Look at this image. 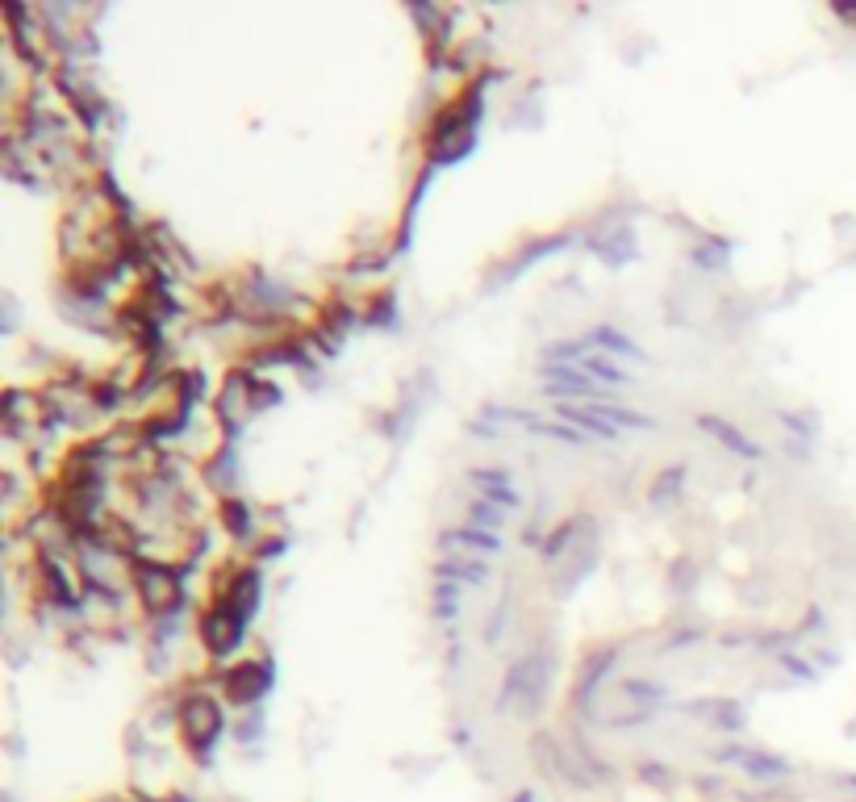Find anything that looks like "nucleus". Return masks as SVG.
Listing matches in <instances>:
<instances>
[{
    "label": "nucleus",
    "instance_id": "f257e3e1",
    "mask_svg": "<svg viewBox=\"0 0 856 802\" xmlns=\"http://www.w3.org/2000/svg\"><path fill=\"white\" fill-rule=\"evenodd\" d=\"M472 485L481 489V502H493V506H502V510L518 506V493L510 485V473H502V468H477V473H472Z\"/></svg>",
    "mask_w": 856,
    "mask_h": 802
},
{
    "label": "nucleus",
    "instance_id": "f03ea898",
    "mask_svg": "<svg viewBox=\"0 0 856 802\" xmlns=\"http://www.w3.org/2000/svg\"><path fill=\"white\" fill-rule=\"evenodd\" d=\"M239 635H243V615H234V610L226 606V610H218V615H209L205 619V640H209V648L213 652H230L234 644H239Z\"/></svg>",
    "mask_w": 856,
    "mask_h": 802
},
{
    "label": "nucleus",
    "instance_id": "7ed1b4c3",
    "mask_svg": "<svg viewBox=\"0 0 856 802\" xmlns=\"http://www.w3.org/2000/svg\"><path fill=\"white\" fill-rule=\"evenodd\" d=\"M723 761H727V765L748 769L752 777H786V773H790V765H786V761L765 757V752H748V748H727V752H723Z\"/></svg>",
    "mask_w": 856,
    "mask_h": 802
},
{
    "label": "nucleus",
    "instance_id": "20e7f679",
    "mask_svg": "<svg viewBox=\"0 0 856 802\" xmlns=\"http://www.w3.org/2000/svg\"><path fill=\"white\" fill-rule=\"evenodd\" d=\"M443 548L447 552H497L502 548V539H497L493 531H481V527H460V531H447L443 535Z\"/></svg>",
    "mask_w": 856,
    "mask_h": 802
},
{
    "label": "nucleus",
    "instance_id": "39448f33",
    "mask_svg": "<svg viewBox=\"0 0 856 802\" xmlns=\"http://www.w3.org/2000/svg\"><path fill=\"white\" fill-rule=\"evenodd\" d=\"M698 427H702V431H710V435H715V439H719L723 447H731V452H740V456H748V460H756V456H760V447H756V443H752V439H748L744 431H735V427H727V422H723V418H715V414H706V418H698Z\"/></svg>",
    "mask_w": 856,
    "mask_h": 802
},
{
    "label": "nucleus",
    "instance_id": "423d86ee",
    "mask_svg": "<svg viewBox=\"0 0 856 802\" xmlns=\"http://www.w3.org/2000/svg\"><path fill=\"white\" fill-rule=\"evenodd\" d=\"M585 343H589V347H598V351H614V356H627V360H644V351H639L627 335H618V330H610V326L589 330Z\"/></svg>",
    "mask_w": 856,
    "mask_h": 802
},
{
    "label": "nucleus",
    "instance_id": "0eeeda50",
    "mask_svg": "<svg viewBox=\"0 0 856 802\" xmlns=\"http://www.w3.org/2000/svg\"><path fill=\"white\" fill-rule=\"evenodd\" d=\"M489 577V569L485 564H477V560H443L439 569H435V581H456V585H481Z\"/></svg>",
    "mask_w": 856,
    "mask_h": 802
},
{
    "label": "nucleus",
    "instance_id": "6e6552de",
    "mask_svg": "<svg viewBox=\"0 0 856 802\" xmlns=\"http://www.w3.org/2000/svg\"><path fill=\"white\" fill-rule=\"evenodd\" d=\"M188 731L201 736L205 744L218 736V731H222V715L213 711V702H188Z\"/></svg>",
    "mask_w": 856,
    "mask_h": 802
},
{
    "label": "nucleus",
    "instance_id": "1a4fd4ad",
    "mask_svg": "<svg viewBox=\"0 0 856 802\" xmlns=\"http://www.w3.org/2000/svg\"><path fill=\"white\" fill-rule=\"evenodd\" d=\"M268 690V673L259 669V665H247V669H239L230 677V694L239 698V702H251V698H259Z\"/></svg>",
    "mask_w": 856,
    "mask_h": 802
},
{
    "label": "nucleus",
    "instance_id": "9d476101",
    "mask_svg": "<svg viewBox=\"0 0 856 802\" xmlns=\"http://www.w3.org/2000/svg\"><path fill=\"white\" fill-rule=\"evenodd\" d=\"M460 606V585L456 581H435V615L439 619H456Z\"/></svg>",
    "mask_w": 856,
    "mask_h": 802
},
{
    "label": "nucleus",
    "instance_id": "9b49d317",
    "mask_svg": "<svg viewBox=\"0 0 856 802\" xmlns=\"http://www.w3.org/2000/svg\"><path fill=\"white\" fill-rule=\"evenodd\" d=\"M502 523H506V510L502 506H493V502H477V506H472V527L493 531V527H502Z\"/></svg>",
    "mask_w": 856,
    "mask_h": 802
},
{
    "label": "nucleus",
    "instance_id": "f8f14e48",
    "mask_svg": "<svg viewBox=\"0 0 856 802\" xmlns=\"http://www.w3.org/2000/svg\"><path fill=\"white\" fill-rule=\"evenodd\" d=\"M627 694H639V698H660L656 686H648V681H627Z\"/></svg>",
    "mask_w": 856,
    "mask_h": 802
},
{
    "label": "nucleus",
    "instance_id": "ddd939ff",
    "mask_svg": "<svg viewBox=\"0 0 856 802\" xmlns=\"http://www.w3.org/2000/svg\"><path fill=\"white\" fill-rule=\"evenodd\" d=\"M226 518H230V527H239V531L247 527V514H243V506H239V502H234V506L226 510Z\"/></svg>",
    "mask_w": 856,
    "mask_h": 802
},
{
    "label": "nucleus",
    "instance_id": "4468645a",
    "mask_svg": "<svg viewBox=\"0 0 856 802\" xmlns=\"http://www.w3.org/2000/svg\"><path fill=\"white\" fill-rule=\"evenodd\" d=\"M518 802H531V798H527V794H518Z\"/></svg>",
    "mask_w": 856,
    "mask_h": 802
}]
</instances>
